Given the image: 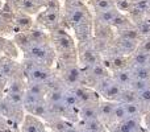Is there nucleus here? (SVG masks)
<instances>
[{
    "mask_svg": "<svg viewBox=\"0 0 150 132\" xmlns=\"http://www.w3.org/2000/svg\"><path fill=\"white\" fill-rule=\"evenodd\" d=\"M66 79H67V82L70 83V85H76L80 79L79 70L78 69H70L67 71V74H66Z\"/></svg>",
    "mask_w": 150,
    "mask_h": 132,
    "instance_id": "16",
    "label": "nucleus"
},
{
    "mask_svg": "<svg viewBox=\"0 0 150 132\" xmlns=\"http://www.w3.org/2000/svg\"><path fill=\"white\" fill-rule=\"evenodd\" d=\"M120 103H132V102H138V95L136 91H133L132 88H124L121 91V95H120L119 99Z\"/></svg>",
    "mask_w": 150,
    "mask_h": 132,
    "instance_id": "8",
    "label": "nucleus"
},
{
    "mask_svg": "<svg viewBox=\"0 0 150 132\" xmlns=\"http://www.w3.org/2000/svg\"><path fill=\"white\" fill-rule=\"evenodd\" d=\"M134 132H141V131H140V130H137V131H134Z\"/></svg>",
    "mask_w": 150,
    "mask_h": 132,
    "instance_id": "26",
    "label": "nucleus"
},
{
    "mask_svg": "<svg viewBox=\"0 0 150 132\" xmlns=\"http://www.w3.org/2000/svg\"><path fill=\"white\" fill-rule=\"evenodd\" d=\"M132 75H133V78L150 81V67L149 66L134 67V69H132Z\"/></svg>",
    "mask_w": 150,
    "mask_h": 132,
    "instance_id": "11",
    "label": "nucleus"
},
{
    "mask_svg": "<svg viewBox=\"0 0 150 132\" xmlns=\"http://www.w3.org/2000/svg\"><path fill=\"white\" fill-rule=\"evenodd\" d=\"M138 33H140V32H137V31L127 29V31H122V37H124V39H129V40L136 41V40H137V37H138Z\"/></svg>",
    "mask_w": 150,
    "mask_h": 132,
    "instance_id": "19",
    "label": "nucleus"
},
{
    "mask_svg": "<svg viewBox=\"0 0 150 132\" xmlns=\"http://www.w3.org/2000/svg\"><path fill=\"white\" fill-rule=\"evenodd\" d=\"M113 108H115V103L112 102H103L98 106V111H99V119L101 122H111L113 119Z\"/></svg>",
    "mask_w": 150,
    "mask_h": 132,
    "instance_id": "5",
    "label": "nucleus"
},
{
    "mask_svg": "<svg viewBox=\"0 0 150 132\" xmlns=\"http://www.w3.org/2000/svg\"><path fill=\"white\" fill-rule=\"evenodd\" d=\"M78 132H90V131L86 130V128H82V127H80V128H79V131H78Z\"/></svg>",
    "mask_w": 150,
    "mask_h": 132,
    "instance_id": "23",
    "label": "nucleus"
},
{
    "mask_svg": "<svg viewBox=\"0 0 150 132\" xmlns=\"http://www.w3.org/2000/svg\"><path fill=\"white\" fill-rule=\"evenodd\" d=\"M45 130L44 122L32 114L24 115L20 123V132H44Z\"/></svg>",
    "mask_w": 150,
    "mask_h": 132,
    "instance_id": "1",
    "label": "nucleus"
},
{
    "mask_svg": "<svg viewBox=\"0 0 150 132\" xmlns=\"http://www.w3.org/2000/svg\"><path fill=\"white\" fill-rule=\"evenodd\" d=\"M133 79L132 70H120L116 73V83L120 85L121 87H129L130 82Z\"/></svg>",
    "mask_w": 150,
    "mask_h": 132,
    "instance_id": "6",
    "label": "nucleus"
},
{
    "mask_svg": "<svg viewBox=\"0 0 150 132\" xmlns=\"http://www.w3.org/2000/svg\"><path fill=\"white\" fill-rule=\"evenodd\" d=\"M140 32H141V33H146V34H149V33H150V24L144 23L142 25H141V28H140Z\"/></svg>",
    "mask_w": 150,
    "mask_h": 132,
    "instance_id": "22",
    "label": "nucleus"
},
{
    "mask_svg": "<svg viewBox=\"0 0 150 132\" xmlns=\"http://www.w3.org/2000/svg\"><path fill=\"white\" fill-rule=\"evenodd\" d=\"M115 16H116V13L113 12V11L109 8V9L107 11H101L100 15H99V21L103 24H108V23H112L115 19Z\"/></svg>",
    "mask_w": 150,
    "mask_h": 132,
    "instance_id": "14",
    "label": "nucleus"
},
{
    "mask_svg": "<svg viewBox=\"0 0 150 132\" xmlns=\"http://www.w3.org/2000/svg\"><path fill=\"white\" fill-rule=\"evenodd\" d=\"M128 118L127 115V111H125V107L122 103H120V102H117V103H115V108H113V122L116 123H120V122H124L125 119Z\"/></svg>",
    "mask_w": 150,
    "mask_h": 132,
    "instance_id": "9",
    "label": "nucleus"
},
{
    "mask_svg": "<svg viewBox=\"0 0 150 132\" xmlns=\"http://www.w3.org/2000/svg\"><path fill=\"white\" fill-rule=\"evenodd\" d=\"M120 45H121V48L124 49V52H132V50L134 49L136 42L133 41V40L124 39V37H122L121 41H120Z\"/></svg>",
    "mask_w": 150,
    "mask_h": 132,
    "instance_id": "17",
    "label": "nucleus"
},
{
    "mask_svg": "<svg viewBox=\"0 0 150 132\" xmlns=\"http://www.w3.org/2000/svg\"><path fill=\"white\" fill-rule=\"evenodd\" d=\"M96 7H98V9L101 12V11L109 9V8H111V4H109L108 0H99V1H98V5H96Z\"/></svg>",
    "mask_w": 150,
    "mask_h": 132,
    "instance_id": "20",
    "label": "nucleus"
},
{
    "mask_svg": "<svg viewBox=\"0 0 150 132\" xmlns=\"http://www.w3.org/2000/svg\"><path fill=\"white\" fill-rule=\"evenodd\" d=\"M150 87V81L148 79H138V78H133L132 82L129 85V88H132L136 93H140V91L145 90V88Z\"/></svg>",
    "mask_w": 150,
    "mask_h": 132,
    "instance_id": "10",
    "label": "nucleus"
},
{
    "mask_svg": "<svg viewBox=\"0 0 150 132\" xmlns=\"http://www.w3.org/2000/svg\"><path fill=\"white\" fill-rule=\"evenodd\" d=\"M79 116H80V119H82V122H86V120H92V119H99L98 106H95V104H92V103L80 106Z\"/></svg>",
    "mask_w": 150,
    "mask_h": 132,
    "instance_id": "4",
    "label": "nucleus"
},
{
    "mask_svg": "<svg viewBox=\"0 0 150 132\" xmlns=\"http://www.w3.org/2000/svg\"><path fill=\"white\" fill-rule=\"evenodd\" d=\"M91 73H92V77L93 78H96V79H99V81H101V79H104L105 78V70H104V67L103 66H100L99 64H95V65H92V69H91Z\"/></svg>",
    "mask_w": 150,
    "mask_h": 132,
    "instance_id": "15",
    "label": "nucleus"
},
{
    "mask_svg": "<svg viewBox=\"0 0 150 132\" xmlns=\"http://www.w3.org/2000/svg\"><path fill=\"white\" fill-rule=\"evenodd\" d=\"M124 104V103H122ZM125 111L128 116H140L141 115V103L140 102H132V103H125Z\"/></svg>",
    "mask_w": 150,
    "mask_h": 132,
    "instance_id": "12",
    "label": "nucleus"
},
{
    "mask_svg": "<svg viewBox=\"0 0 150 132\" xmlns=\"http://www.w3.org/2000/svg\"><path fill=\"white\" fill-rule=\"evenodd\" d=\"M137 95H138V102L140 103H150V87L137 93Z\"/></svg>",
    "mask_w": 150,
    "mask_h": 132,
    "instance_id": "18",
    "label": "nucleus"
},
{
    "mask_svg": "<svg viewBox=\"0 0 150 132\" xmlns=\"http://www.w3.org/2000/svg\"><path fill=\"white\" fill-rule=\"evenodd\" d=\"M34 1H42V0H34Z\"/></svg>",
    "mask_w": 150,
    "mask_h": 132,
    "instance_id": "25",
    "label": "nucleus"
},
{
    "mask_svg": "<svg viewBox=\"0 0 150 132\" xmlns=\"http://www.w3.org/2000/svg\"><path fill=\"white\" fill-rule=\"evenodd\" d=\"M148 127H149V128H150V116H149V118H148Z\"/></svg>",
    "mask_w": 150,
    "mask_h": 132,
    "instance_id": "24",
    "label": "nucleus"
},
{
    "mask_svg": "<svg viewBox=\"0 0 150 132\" xmlns=\"http://www.w3.org/2000/svg\"><path fill=\"white\" fill-rule=\"evenodd\" d=\"M82 128H86L90 132H103L104 130V124L100 119H92V120H86L82 123Z\"/></svg>",
    "mask_w": 150,
    "mask_h": 132,
    "instance_id": "7",
    "label": "nucleus"
},
{
    "mask_svg": "<svg viewBox=\"0 0 150 132\" xmlns=\"http://www.w3.org/2000/svg\"><path fill=\"white\" fill-rule=\"evenodd\" d=\"M148 66H149V67H150V62H149V65H148Z\"/></svg>",
    "mask_w": 150,
    "mask_h": 132,
    "instance_id": "28",
    "label": "nucleus"
},
{
    "mask_svg": "<svg viewBox=\"0 0 150 132\" xmlns=\"http://www.w3.org/2000/svg\"><path fill=\"white\" fill-rule=\"evenodd\" d=\"M26 54L33 62H45L49 57V52L45 46L40 44H33L26 49Z\"/></svg>",
    "mask_w": 150,
    "mask_h": 132,
    "instance_id": "2",
    "label": "nucleus"
},
{
    "mask_svg": "<svg viewBox=\"0 0 150 132\" xmlns=\"http://www.w3.org/2000/svg\"><path fill=\"white\" fill-rule=\"evenodd\" d=\"M150 62V54L145 52H138L134 56V60H133V65L134 67H140V66H148Z\"/></svg>",
    "mask_w": 150,
    "mask_h": 132,
    "instance_id": "13",
    "label": "nucleus"
},
{
    "mask_svg": "<svg viewBox=\"0 0 150 132\" xmlns=\"http://www.w3.org/2000/svg\"><path fill=\"white\" fill-rule=\"evenodd\" d=\"M44 132H50V131H47V130H45V131H44Z\"/></svg>",
    "mask_w": 150,
    "mask_h": 132,
    "instance_id": "27",
    "label": "nucleus"
},
{
    "mask_svg": "<svg viewBox=\"0 0 150 132\" xmlns=\"http://www.w3.org/2000/svg\"><path fill=\"white\" fill-rule=\"evenodd\" d=\"M125 19H122V17H120V16H115V19H113V21H112V23L115 24V25H117V26H121V25H124L125 24Z\"/></svg>",
    "mask_w": 150,
    "mask_h": 132,
    "instance_id": "21",
    "label": "nucleus"
},
{
    "mask_svg": "<svg viewBox=\"0 0 150 132\" xmlns=\"http://www.w3.org/2000/svg\"><path fill=\"white\" fill-rule=\"evenodd\" d=\"M28 78H29V82L46 83L50 79V74L46 69L37 65V66H32L28 70Z\"/></svg>",
    "mask_w": 150,
    "mask_h": 132,
    "instance_id": "3",
    "label": "nucleus"
}]
</instances>
